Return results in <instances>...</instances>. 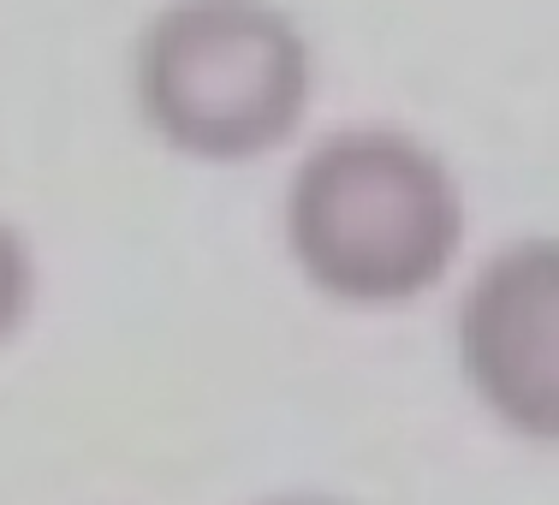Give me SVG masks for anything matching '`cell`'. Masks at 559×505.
I'll list each match as a JSON object with an SVG mask.
<instances>
[{
  "label": "cell",
  "mask_w": 559,
  "mask_h": 505,
  "mask_svg": "<svg viewBox=\"0 0 559 505\" xmlns=\"http://www.w3.org/2000/svg\"><path fill=\"white\" fill-rule=\"evenodd\" d=\"M464 191L423 137L345 125L286 184V250L322 298L352 310L417 303L464 250Z\"/></svg>",
  "instance_id": "6da1fadb"
},
{
  "label": "cell",
  "mask_w": 559,
  "mask_h": 505,
  "mask_svg": "<svg viewBox=\"0 0 559 505\" xmlns=\"http://www.w3.org/2000/svg\"><path fill=\"white\" fill-rule=\"evenodd\" d=\"M138 108L191 161H257L298 131L316 60L304 31L269 0H173L131 60Z\"/></svg>",
  "instance_id": "7a4b0ae2"
},
{
  "label": "cell",
  "mask_w": 559,
  "mask_h": 505,
  "mask_svg": "<svg viewBox=\"0 0 559 505\" xmlns=\"http://www.w3.org/2000/svg\"><path fill=\"white\" fill-rule=\"evenodd\" d=\"M459 375L506 434L559 446V238L495 250L459 303Z\"/></svg>",
  "instance_id": "3957f363"
},
{
  "label": "cell",
  "mask_w": 559,
  "mask_h": 505,
  "mask_svg": "<svg viewBox=\"0 0 559 505\" xmlns=\"http://www.w3.org/2000/svg\"><path fill=\"white\" fill-rule=\"evenodd\" d=\"M36 291H43V274H36L31 238L12 220H0V351L24 334V322L36 310Z\"/></svg>",
  "instance_id": "277c9868"
},
{
  "label": "cell",
  "mask_w": 559,
  "mask_h": 505,
  "mask_svg": "<svg viewBox=\"0 0 559 505\" xmlns=\"http://www.w3.org/2000/svg\"><path fill=\"white\" fill-rule=\"evenodd\" d=\"M257 505H352V500H334V494H274V500H257Z\"/></svg>",
  "instance_id": "5b68a950"
}]
</instances>
